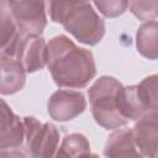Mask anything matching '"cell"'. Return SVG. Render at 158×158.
Returning <instances> with one entry per match:
<instances>
[{"instance_id":"obj_1","label":"cell","mask_w":158,"mask_h":158,"mask_svg":"<svg viewBox=\"0 0 158 158\" xmlns=\"http://www.w3.org/2000/svg\"><path fill=\"white\" fill-rule=\"evenodd\" d=\"M47 68L59 88L80 89L96 75L93 53L78 47L65 35H58L47 43Z\"/></svg>"},{"instance_id":"obj_2","label":"cell","mask_w":158,"mask_h":158,"mask_svg":"<svg viewBox=\"0 0 158 158\" xmlns=\"http://www.w3.org/2000/svg\"><path fill=\"white\" fill-rule=\"evenodd\" d=\"M49 17L79 42L95 46L105 36V21L88 1H49Z\"/></svg>"},{"instance_id":"obj_3","label":"cell","mask_w":158,"mask_h":158,"mask_svg":"<svg viewBox=\"0 0 158 158\" xmlns=\"http://www.w3.org/2000/svg\"><path fill=\"white\" fill-rule=\"evenodd\" d=\"M123 85L114 77L102 75L88 89L93 117L105 130H117L128 123L122 114Z\"/></svg>"},{"instance_id":"obj_4","label":"cell","mask_w":158,"mask_h":158,"mask_svg":"<svg viewBox=\"0 0 158 158\" xmlns=\"http://www.w3.org/2000/svg\"><path fill=\"white\" fill-rule=\"evenodd\" d=\"M157 74L144 78L137 85L123 86L122 90V114L128 121L157 112Z\"/></svg>"},{"instance_id":"obj_5","label":"cell","mask_w":158,"mask_h":158,"mask_svg":"<svg viewBox=\"0 0 158 158\" xmlns=\"http://www.w3.org/2000/svg\"><path fill=\"white\" fill-rule=\"evenodd\" d=\"M26 149L31 158H52L59 146V132L51 122H41L33 116L22 118Z\"/></svg>"},{"instance_id":"obj_6","label":"cell","mask_w":158,"mask_h":158,"mask_svg":"<svg viewBox=\"0 0 158 158\" xmlns=\"http://www.w3.org/2000/svg\"><path fill=\"white\" fill-rule=\"evenodd\" d=\"M20 36H41L47 26L46 2L6 1Z\"/></svg>"},{"instance_id":"obj_7","label":"cell","mask_w":158,"mask_h":158,"mask_svg":"<svg viewBox=\"0 0 158 158\" xmlns=\"http://www.w3.org/2000/svg\"><path fill=\"white\" fill-rule=\"evenodd\" d=\"M86 109V99L81 91L58 89L48 99V115L59 122L75 118Z\"/></svg>"},{"instance_id":"obj_8","label":"cell","mask_w":158,"mask_h":158,"mask_svg":"<svg viewBox=\"0 0 158 158\" xmlns=\"http://www.w3.org/2000/svg\"><path fill=\"white\" fill-rule=\"evenodd\" d=\"M14 58L26 73H35L47 65V42L41 36H20L14 48Z\"/></svg>"},{"instance_id":"obj_9","label":"cell","mask_w":158,"mask_h":158,"mask_svg":"<svg viewBox=\"0 0 158 158\" xmlns=\"http://www.w3.org/2000/svg\"><path fill=\"white\" fill-rule=\"evenodd\" d=\"M135 146L146 158H157L158 114L152 112L138 118L131 128Z\"/></svg>"},{"instance_id":"obj_10","label":"cell","mask_w":158,"mask_h":158,"mask_svg":"<svg viewBox=\"0 0 158 158\" xmlns=\"http://www.w3.org/2000/svg\"><path fill=\"white\" fill-rule=\"evenodd\" d=\"M25 141L22 120L11 110L4 99H0V148H17Z\"/></svg>"},{"instance_id":"obj_11","label":"cell","mask_w":158,"mask_h":158,"mask_svg":"<svg viewBox=\"0 0 158 158\" xmlns=\"http://www.w3.org/2000/svg\"><path fill=\"white\" fill-rule=\"evenodd\" d=\"M26 72L21 63L9 56H0V95H12L26 83Z\"/></svg>"},{"instance_id":"obj_12","label":"cell","mask_w":158,"mask_h":158,"mask_svg":"<svg viewBox=\"0 0 158 158\" xmlns=\"http://www.w3.org/2000/svg\"><path fill=\"white\" fill-rule=\"evenodd\" d=\"M106 158H146L135 146L131 128H117L109 137L104 147Z\"/></svg>"},{"instance_id":"obj_13","label":"cell","mask_w":158,"mask_h":158,"mask_svg":"<svg viewBox=\"0 0 158 158\" xmlns=\"http://www.w3.org/2000/svg\"><path fill=\"white\" fill-rule=\"evenodd\" d=\"M19 38L17 27L6 1H0V56L12 57Z\"/></svg>"},{"instance_id":"obj_14","label":"cell","mask_w":158,"mask_h":158,"mask_svg":"<svg viewBox=\"0 0 158 158\" xmlns=\"http://www.w3.org/2000/svg\"><path fill=\"white\" fill-rule=\"evenodd\" d=\"M136 48L141 56L151 60L158 57V23L156 20L142 23L136 33Z\"/></svg>"},{"instance_id":"obj_15","label":"cell","mask_w":158,"mask_h":158,"mask_svg":"<svg viewBox=\"0 0 158 158\" xmlns=\"http://www.w3.org/2000/svg\"><path fill=\"white\" fill-rule=\"evenodd\" d=\"M90 153V143L83 133L67 135L58 146L52 158H79L81 154Z\"/></svg>"},{"instance_id":"obj_16","label":"cell","mask_w":158,"mask_h":158,"mask_svg":"<svg viewBox=\"0 0 158 158\" xmlns=\"http://www.w3.org/2000/svg\"><path fill=\"white\" fill-rule=\"evenodd\" d=\"M130 11L141 21H153L158 15V1H128Z\"/></svg>"},{"instance_id":"obj_17","label":"cell","mask_w":158,"mask_h":158,"mask_svg":"<svg viewBox=\"0 0 158 158\" xmlns=\"http://www.w3.org/2000/svg\"><path fill=\"white\" fill-rule=\"evenodd\" d=\"M94 6H96V9L99 10V12L109 19H114L120 15H122L127 7H128V1H123V0H109V1H94L93 2Z\"/></svg>"},{"instance_id":"obj_18","label":"cell","mask_w":158,"mask_h":158,"mask_svg":"<svg viewBox=\"0 0 158 158\" xmlns=\"http://www.w3.org/2000/svg\"><path fill=\"white\" fill-rule=\"evenodd\" d=\"M0 158H28L26 152L17 148H0Z\"/></svg>"},{"instance_id":"obj_19","label":"cell","mask_w":158,"mask_h":158,"mask_svg":"<svg viewBox=\"0 0 158 158\" xmlns=\"http://www.w3.org/2000/svg\"><path fill=\"white\" fill-rule=\"evenodd\" d=\"M79 158H100V157L94 153H85V154H81Z\"/></svg>"}]
</instances>
